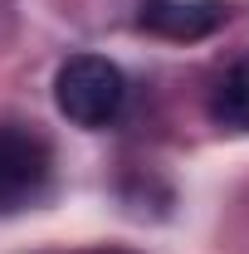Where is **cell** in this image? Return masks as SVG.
<instances>
[{"instance_id":"2","label":"cell","mask_w":249,"mask_h":254,"mask_svg":"<svg viewBox=\"0 0 249 254\" xmlns=\"http://www.w3.org/2000/svg\"><path fill=\"white\" fill-rule=\"evenodd\" d=\"M49 181V147L20 132V127H0V210H20Z\"/></svg>"},{"instance_id":"3","label":"cell","mask_w":249,"mask_h":254,"mask_svg":"<svg viewBox=\"0 0 249 254\" xmlns=\"http://www.w3.org/2000/svg\"><path fill=\"white\" fill-rule=\"evenodd\" d=\"M225 20H230V5H225V0H142V5H137V25L147 34L176 39V44L205 39V34H215Z\"/></svg>"},{"instance_id":"4","label":"cell","mask_w":249,"mask_h":254,"mask_svg":"<svg viewBox=\"0 0 249 254\" xmlns=\"http://www.w3.org/2000/svg\"><path fill=\"white\" fill-rule=\"evenodd\" d=\"M210 118L230 132H249V54L220 78L215 98H210Z\"/></svg>"},{"instance_id":"1","label":"cell","mask_w":249,"mask_h":254,"mask_svg":"<svg viewBox=\"0 0 249 254\" xmlns=\"http://www.w3.org/2000/svg\"><path fill=\"white\" fill-rule=\"evenodd\" d=\"M127 78L123 68L103 54H73L54 73V103L73 127H108L123 113Z\"/></svg>"},{"instance_id":"5","label":"cell","mask_w":249,"mask_h":254,"mask_svg":"<svg viewBox=\"0 0 249 254\" xmlns=\"http://www.w3.org/2000/svg\"><path fill=\"white\" fill-rule=\"evenodd\" d=\"M98 254H123V250H98Z\"/></svg>"}]
</instances>
